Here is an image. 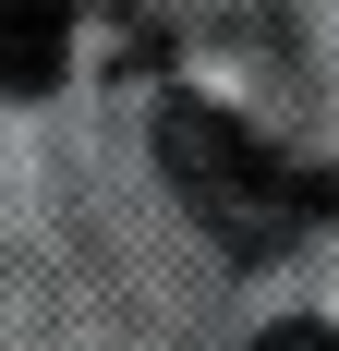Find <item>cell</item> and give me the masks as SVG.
I'll list each match as a JSON object with an SVG mask.
<instances>
[{"label": "cell", "mask_w": 339, "mask_h": 351, "mask_svg": "<svg viewBox=\"0 0 339 351\" xmlns=\"http://www.w3.org/2000/svg\"><path fill=\"white\" fill-rule=\"evenodd\" d=\"M158 170H170V194L194 206V230L218 254H279V243H303L315 218L339 206V182L267 158L231 109H206V97H170L158 109Z\"/></svg>", "instance_id": "cell-1"}, {"label": "cell", "mask_w": 339, "mask_h": 351, "mask_svg": "<svg viewBox=\"0 0 339 351\" xmlns=\"http://www.w3.org/2000/svg\"><path fill=\"white\" fill-rule=\"evenodd\" d=\"M73 12L85 0H0V85L12 97H49L73 73Z\"/></svg>", "instance_id": "cell-2"}, {"label": "cell", "mask_w": 339, "mask_h": 351, "mask_svg": "<svg viewBox=\"0 0 339 351\" xmlns=\"http://www.w3.org/2000/svg\"><path fill=\"white\" fill-rule=\"evenodd\" d=\"M242 351H339V327H315V315H279L267 339H242Z\"/></svg>", "instance_id": "cell-3"}]
</instances>
